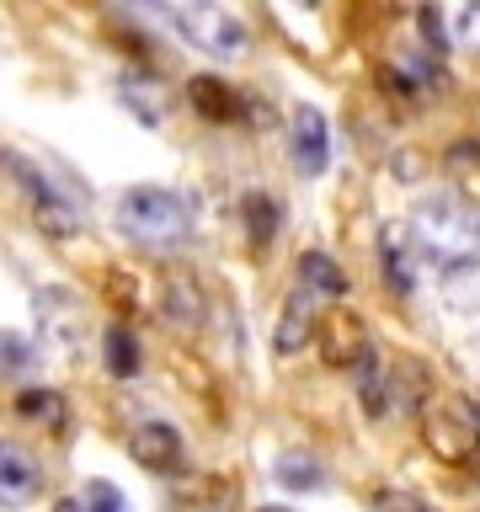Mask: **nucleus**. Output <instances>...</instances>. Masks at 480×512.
<instances>
[{"label": "nucleus", "instance_id": "nucleus-10", "mask_svg": "<svg viewBox=\"0 0 480 512\" xmlns=\"http://www.w3.org/2000/svg\"><path fill=\"white\" fill-rule=\"evenodd\" d=\"M118 91H123V107L134 112L139 123H150V128H155L160 118H166V96H160V86H155L150 75H123V80H118Z\"/></svg>", "mask_w": 480, "mask_h": 512}, {"label": "nucleus", "instance_id": "nucleus-17", "mask_svg": "<svg viewBox=\"0 0 480 512\" xmlns=\"http://www.w3.org/2000/svg\"><path fill=\"white\" fill-rule=\"evenodd\" d=\"M448 38H454L459 48H470V54H480V0H475V6H454V11H448Z\"/></svg>", "mask_w": 480, "mask_h": 512}, {"label": "nucleus", "instance_id": "nucleus-11", "mask_svg": "<svg viewBox=\"0 0 480 512\" xmlns=\"http://www.w3.org/2000/svg\"><path fill=\"white\" fill-rule=\"evenodd\" d=\"M187 96H192V107H198L203 118H219V123L240 118V102H235V91L224 86V80H214V75H198V80L187 86Z\"/></svg>", "mask_w": 480, "mask_h": 512}, {"label": "nucleus", "instance_id": "nucleus-12", "mask_svg": "<svg viewBox=\"0 0 480 512\" xmlns=\"http://www.w3.org/2000/svg\"><path fill=\"white\" fill-rule=\"evenodd\" d=\"M310 326H315V315H310V294H288V304H283V320H278V336H272V347L283 352H299L304 347V336H310Z\"/></svg>", "mask_w": 480, "mask_h": 512}, {"label": "nucleus", "instance_id": "nucleus-5", "mask_svg": "<svg viewBox=\"0 0 480 512\" xmlns=\"http://www.w3.org/2000/svg\"><path fill=\"white\" fill-rule=\"evenodd\" d=\"M128 454H134V464H144V470L171 475L176 464H182V432L171 422H144V427L128 432Z\"/></svg>", "mask_w": 480, "mask_h": 512}, {"label": "nucleus", "instance_id": "nucleus-16", "mask_svg": "<svg viewBox=\"0 0 480 512\" xmlns=\"http://www.w3.org/2000/svg\"><path fill=\"white\" fill-rule=\"evenodd\" d=\"M32 363H38V347L16 331H0V374H27Z\"/></svg>", "mask_w": 480, "mask_h": 512}, {"label": "nucleus", "instance_id": "nucleus-21", "mask_svg": "<svg viewBox=\"0 0 480 512\" xmlns=\"http://www.w3.org/2000/svg\"><path fill=\"white\" fill-rule=\"evenodd\" d=\"M22 411H27V416H48V422L59 427V400H54V390H27V395H22Z\"/></svg>", "mask_w": 480, "mask_h": 512}, {"label": "nucleus", "instance_id": "nucleus-13", "mask_svg": "<svg viewBox=\"0 0 480 512\" xmlns=\"http://www.w3.org/2000/svg\"><path fill=\"white\" fill-rule=\"evenodd\" d=\"M278 480H283L288 491H320V486H326V470H320L315 454L288 448V454H278Z\"/></svg>", "mask_w": 480, "mask_h": 512}, {"label": "nucleus", "instance_id": "nucleus-15", "mask_svg": "<svg viewBox=\"0 0 480 512\" xmlns=\"http://www.w3.org/2000/svg\"><path fill=\"white\" fill-rule=\"evenodd\" d=\"M107 368H112L118 379L139 374V342H134V331H123V326L107 331Z\"/></svg>", "mask_w": 480, "mask_h": 512}, {"label": "nucleus", "instance_id": "nucleus-9", "mask_svg": "<svg viewBox=\"0 0 480 512\" xmlns=\"http://www.w3.org/2000/svg\"><path fill=\"white\" fill-rule=\"evenodd\" d=\"M38 320H43V336L59 347L75 342L80 320H86V310H75V299L64 294V288H48V294H38Z\"/></svg>", "mask_w": 480, "mask_h": 512}, {"label": "nucleus", "instance_id": "nucleus-4", "mask_svg": "<svg viewBox=\"0 0 480 512\" xmlns=\"http://www.w3.org/2000/svg\"><path fill=\"white\" fill-rule=\"evenodd\" d=\"M6 166H11L16 176H22V192L32 198V214H38V224H43L48 235H75V230H80L75 203L64 198V192H59L54 182H48V176H43L38 166H27L22 155H6Z\"/></svg>", "mask_w": 480, "mask_h": 512}, {"label": "nucleus", "instance_id": "nucleus-6", "mask_svg": "<svg viewBox=\"0 0 480 512\" xmlns=\"http://www.w3.org/2000/svg\"><path fill=\"white\" fill-rule=\"evenodd\" d=\"M294 166L304 171V176H320L326 171V155H331V128H326V118H320V107H299L294 112Z\"/></svg>", "mask_w": 480, "mask_h": 512}, {"label": "nucleus", "instance_id": "nucleus-8", "mask_svg": "<svg viewBox=\"0 0 480 512\" xmlns=\"http://www.w3.org/2000/svg\"><path fill=\"white\" fill-rule=\"evenodd\" d=\"M38 496V464L16 443H0V507H27Z\"/></svg>", "mask_w": 480, "mask_h": 512}, {"label": "nucleus", "instance_id": "nucleus-14", "mask_svg": "<svg viewBox=\"0 0 480 512\" xmlns=\"http://www.w3.org/2000/svg\"><path fill=\"white\" fill-rule=\"evenodd\" d=\"M299 272H304V283H310V288H320V294H342V288H347L342 267H336L326 251H310V256L299 262Z\"/></svg>", "mask_w": 480, "mask_h": 512}, {"label": "nucleus", "instance_id": "nucleus-20", "mask_svg": "<svg viewBox=\"0 0 480 512\" xmlns=\"http://www.w3.org/2000/svg\"><path fill=\"white\" fill-rule=\"evenodd\" d=\"M272 219H278V208H272V198H246V224H251V240H272Z\"/></svg>", "mask_w": 480, "mask_h": 512}, {"label": "nucleus", "instance_id": "nucleus-2", "mask_svg": "<svg viewBox=\"0 0 480 512\" xmlns=\"http://www.w3.org/2000/svg\"><path fill=\"white\" fill-rule=\"evenodd\" d=\"M118 230L150 251H176L192 240V208L171 187H134L118 198Z\"/></svg>", "mask_w": 480, "mask_h": 512}, {"label": "nucleus", "instance_id": "nucleus-22", "mask_svg": "<svg viewBox=\"0 0 480 512\" xmlns=\"http://www.w3.org/2000/svg\"><path fill=\"white\" fill-rule=\"evenodd\" d=\"M54 512H86V507H80V502H59Z\"/></svg>", "mask_w": 480, "mask_h": 512}, {"label": "nucleus", "instance_id": "nucleus-3", "mask_svg": "<svg viewBox=\"0 0 480 512\" xmlns=\"http://www.w3.org/2000/svg\"><path fill=\"white\" fill-rule=\"evenodd\" d=\"M171 27L182 32L198 54H214V59H240V54H246V27H240L224 6L182 0V6H171Z\"/></svg>", "mask_w": 480, "mask_h": 512}, {"label": "nucleus", "instance_id": "nucleus-23", "mask_svg": "<svg viewBox=\"0 0 480 512\" xmlns=\"http://www.w3.org/2000/svg\"><path fill=\"white\" fill-rule=\"evenodd\" d=\"M256 512H294V507H256Z\"/></svg>", "mask_w": 480, "mask_h": 512}, {"label": "nucleus", "instance_id": "nucleus-18", "mask_svg": "<svg viewBox=\"0 0 480 512\" xmlns=\"http://www.w3.org/2000/svg\"><path fill=\"white\" fill-rule=\"evenodd\" d=\"M86 512H128V496L112 486V480H86V496H80Z\"/></svg>", "mask_w": 480, "mask_h": 512}, {"label": "nucleus", "instance_id": "nucleus-7", "mask_svg": "<svg viewBox=\"0 0 480 512\" xmlns=\"http://www.w3.org/2000/svg\"><path fill=\"white\" fill-rule=\"evenodd\" d=\"M320 352H326V363H368L374 358L358 315H347V310H336L326 326H320Z\"/></svg>", "mask_w": 480, "mask_h": 512}, {"label": "nucleus", "instance_id": "nucleus-19", "mask_svg": "<svg viewBox=\"0 0 480 512\" xmlns=\"http://www.w3.org/2000/svg\"><path fill=\"white\" fill-rule=\"evenodd\" d=\"M374 507H379V512H438V507L427 502V496H416V491H395V486H390V491H379V496H374Z\"/></svg>", "mask_w": 480, "mask_h": 512}, {"label": "nucleus", "instance_id": "nucleus-1", "mask_svg": "<svg viewBox=\"0 0 480 512\" xmlns=\"http://www.w3.org/2000/svg\"><path fill=\"white\" fill-rule=\"evenodd\" d=\"M406 251L416 267L438 272V278L475 272L480 267V208L454 198V192L422 198L406 219Z\"/></svg>", "mask_w": 480, "mask_h": 512}]
</instances>
